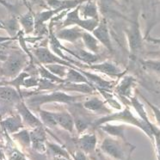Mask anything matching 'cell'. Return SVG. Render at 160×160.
<instances>
[{
  "label": "cell",
  "instance_id": "cell-1",
  "mask_svg": "<svg viewBox=\"0 0 160 160\" xmlns=\"http://www.w3.org/2000/svg\"><path fill=\"white\" fill-rule=\"evenodd\" d=\"M112 122H122L127 123V124L135 126L137 128L141 129L151 139H153V136L155 134L160 133V131L158 129L156 128L150 127L149 125L146 124V122H143L141 119L136 117L128 106L122 108V110L116 112V113L107 114V115H103L100 118L94 120L91 127H92L94 129L98 128L99 126L103 124V123Z\"/></svg>",
  "mask_w": 160,
  "mask_h": 160
},
{
  "label": "cell",
  "instance_id": "cell-2",
  "mask_svg": "<svg viewBox=\"0 0 160 160\" xmlns=\"http://www.w3.org/2000/svg\"><path fill=\"white\" fill-rule=\"evenodd\" d=\"M85 98L84 95H69L65 91H53L48 93H37L34 94L26 100L25 103L29 108L39 109L41 106L46 103H64V104L73 105L82 101Z\"/></svg>",
  "mask_w": 160,
  "mask_h": 160
},
{
  "label": "cell",
  "instance_id": "cell-3",
  "mask_svg": "<svg viewBox=\"0 0 160 160\" xmlns=\"http://www.w3.org/2000/svg\"><path fill=\"white\" fill-rule=\"evenodd\" d=\"M28 64L27 55L23 52H13L7 59L0 63V77L13 79L22 72Z\"/></svg>",
  "mask_w": 160,
  "mask_h": 160
},
{
  "label": "cell",
  "instance_id": "cell-4",
  "mask_svg": "<svg viewBox=\"0 0 160 160\" xmlns=\"http://www.w3.org/2000/svg\"><path fill=\"white\" fill-rule=\"evenodd\" d=\"M77 6L72 10H70L65 16L64 18V22H63L62 28H67L71 26H78L82 29H84V31L92 32L95 28H97V26L100 22L97 19H84L80 17V5Z\"/></svg>",
  "mask_w": 160,
  "mask_h": 160
},
{
  "label": "cell",
  "instance_id": "cell-5",
  "mask_svg": "<svg viewBox=\"0 0 160 160\" xmlns=\"http://www.w3.org/2000/svg\"><path fill=\"white\" fill-rule=\"evenodd\" d=\"M128 144H123L116 138L106 137L101 144V151L105 155L115 160H126L128 158Z\"/></svg>",
  "mask_w": 160,
  "mask_h": 160
},
{
  "label": "cell",
  "instance_id": "cell-6",
  "mask_svg": "<svg viewBox=\"0 0 160 160\" xmlns=\"http://www.w3.org/2000/svg\"><path fill=\"white\" fill-rule=\"evenodd\" d=\"M125 34L128 40V48L132 57H137L143 49V36L139 27L138 18L131 22L128 28L125 29Z\"/></svg>",
  "mask_w": 160,
  "mask_h": 160
},
{
  "label": "cell",
  "instance_id": "cell-7",
  "mask_svg": "<svg viewBox=\"0 0 160 160\" xmlns=\"http://www.w3.org/2000/svg\"><path fill=\"white\" fill-rule=\"evenodd\" d=\"M33 53L37 59L40 64L42 65H52V64H59L63 66L76 68L77 66H73L71 63L67 62L65 59L54 54L53 52L47 47H39L33 50Z\"/></svg>",
  "mask_w": 160,
  "mask_h": 160
},
{
  "label": "cell",
  "instance_id": "cell-8",
  "mask_svg": "<svg viewBox=\"0 0 160 160\" xmlns=\"http://www.w3.org/2000/svg\"><path fill=\"white\" fill-rule=\"evenodd\" d=\"M15 108L18 110V115L21 116L25 128L28 127L29 128L35 129L36 128L43 126L40 118L35 115V114L32 112L31 108H28L23 100H22L18 103H17Z\"/></svg>",
  "mask_w": 160,
  "mask_h": 160
},
{
  "label": "cell",
  "instance_id": "cell-9",
  "mask_svg": "<svg viewBox=\"0 0 160 160\" xmlns=\"http://www.w3.org/2000/svg\"><path fill=\"white\" fill-rule=\"evenodd\" d=\"M85 67L95 72H102L109 77H115V78H122L126 72H122L116 64L109 60H106L101 63H96Z\"/></svg>",
  "mask_w": 160,
  "mask_h": 160
},
{
  "label": "cell",
  "instance_id": "cell-10",
  "mask_svg": "<svg viewBox=\"0 0 160 160\" xmlns=\"http://www.w3.org/2000/svg\"><path fill=\"white\" fill-rule=\"evenodd\" d=\"M22 100H23L22 94L19 93L15 88L10 85L0 86V104L16 106Z\"/></svg>",
  "mask_w": 160,
  "mask_h": 160
},
{
  "label": "cell",
  "instance_id": "cell-11",
  "mask_svg": "<svg viewBox=\"0 0 160 160\" xmlns=\"http://www.w3.org/2000/svg\"><path fill=\"white\" fill-rule=\"evenodd\" d=\"M91 34L98 39V41L101 43V45L106 48L108 51L110 52L113 51V46H112L111 38L109 35V30H108V25L105 19H102L99 22L97 28L91 32Z\"/></svg>",
  "mask_w": 160,
  "mask_h": 160
},
{
  "label": "cell",
  "instance_id": "cell-12",
  "mask_svg": "<svg viewBox=\"0 0 160 160\" xmlns=\"http://www.w3.org/2000/svg\"><path fill=\"white\" fill-rule=\"evenodd\" d=\"M84 31V29L78 26H71L59 29V31L54 33V35L59 41H66L71 43H75L82 39Z\"/></svg>",
  "mask_w": 160,
  "mask_h": 160
},
{
  "label": "cell",
  "instance_id": "cell-13",
  "mask_svg": "<svg viewBox=\"0 0 160 160\" xmlns=\"http://www.w3.org/2000/svg\"><path fill=\"white\" fill-rule=\"evenodd\" d=\"M29 132L31 137L32 148L39 153H45L47 152V137L43 126L35 129H31Z\"/></svg>",
  "mask_w": 160,
  "mask_h": 160
},
{
  "label": "cell",
  "instance_id": "cell-14",
  "mask_svg": "<svg viewBox=\"0 0 160 160\" xmlns=\"http://www.w3.org/2000/svg\"><path fill=\"white\" fill-rule=\"evenodd\" d=\"M62 50L66 52V53L68 52L70 54L73 55L74 58H76L77 59H78L80 61L84 63L86 66H90V65L96 64V63H98V61L100 59V57L98 56V54H95V53L89 52V51L85 50V49L79 48H75L74 49H70L63 47Z\"/></svg>",
  "mask_w": 160,
  "mask_h": 160
},
{
  "label": "cell",
  "instance_id": "cell-15",
  "mask_svg": "<svg viewBox=\"0 0 160 160\" xmlns=\"http://www.w3.org/2000/svg\"><path fill=\"white\" fill-rule=\"evenodd\" d=\"M97 143H98L97 135L91 132L82 133L77 139V145L78 149L85 154H91L94 152Z\"/></svg>",
  "mask_w": 160,
  "mask_h": 160
},
{
  "label": "cell",
  "instance_id": "cell-16",
  "mask_svg": "<svg viewBox=\"0 0 160 160\" xmlns=\"http://www.w3.org/2000/svg\"><path fill=\"white\" fill-rule=\"evenodd\" d=\"M0 124L2 126V128L4 129V132L7 134H13L22 129L26 128L21 116L18 114L5 117L3 120H1Z\"/></svg>",
  "mask_w": 160,
  "mask_h": 160
},
{
  "label": "cell",
  "instance_id": "cell-17",
  "mask_svg": "<svg viewBox=\"0 0 160 160\" xmlns=\"http://www.w3.org/2000/svg\"><path fill=\"white\" fill-rule=\"evenodd\" d=\"M80 72L82 73L88 81L91 83L96 89H102V90H105V91H110L112 88L114 87V82L112 81H108L104 78H102L96 73H92L88 72L86 70L80 69Z\"/></svg>",
  "mask_w": 160,
  "mask_h": 160
},
{
  "label": "cell",
  "instance_id": "cell-18",
  "mask_svg": "<svg viewBox=\"0 0 160 160\" xmlns=\"http://www.w3.org/2000/svg\"><path fill=\"white\" fill-rule=\"evenodd\" d=\"M136 84V79L132 76L125 75L122 77V80L115 88V91L123 98H130L132 97V89Z\"/></svg>",
  "mask_w": 160,
  "mask_h": 160
},
{
  "label": "cell",
  "instance_id": "cell-19",
  "mask_svg": "<svg viewBox=\"0 0 160 160\" xmlns=\"http://www.w3.org/2000/svg\"><path fill=\"white\" fill-rule=\"evenodd\" d=\"M56 91H71V92H78L83 94H93L96 88L89 84H74V83H64L58 85Z\"/></svg>",
  "mask_w": 160,
  "mask_h": 160
},
{
  "label": "cell",
  "instance_id": "cell-20",
  "mask_svg": "<svg viewBox=\"0 0 160 160\" xmlns=\"http://www.w3.org/2000/svg\"><path fill=\"white\" fill-rule=\"evenodd\" d=\"M82 106L86 110L103 114L104 115L110 113V110L106 107L105 102L98 98H92L87 99V100H84L82 102Z\"/></svg>",
  "mask_w": 160,
  "mask_h": 160
},
{
  "label": "cell",
  "instance_id": "cell-21",
  "mask_svg": "<svg viewBox=\"0 0 160 160\" xmlns=\"http://www.w3.org/2000/svg\"><path fill=\"white\" fill-rule=\"evenodd\" d=\"M86 0H47L46 3L53 10H58L60 12L72 10Z\"/></svg>",
  "mask_w": 160,
  "mask_h": 160
},
{
  "label": "cell",
  "instance_id": "cell-22",
  "mask_svg": "<svg viewBox=\"0 0 160 160\" xmlns=\"http://www.w3.org/2000/svg\"><path fill=\"white\" fill-rule=\"evenodd\" d=\"M53 115L55 117L58 127L62 128L70 133L74 131V121L71 113L66 111L53 112Z\"/></svg>",
  "mask_w": 160,
  "mask_h": 160
},
{
  "label": "cell",
  "instance_id": "cell-23",
  "mask_svg": "<svg viewBox=\"0 0 160 160\" xmlns=\"http://www.w3.org/2000/svg\"><path fill=\"white\" fill-rule=\"evenodd\" d=\"M79 12L81 13V18L84 19L99 20L98 7L95 0H87L86 3H83L80 5Z\"/></svg>",
  "mask_w": 160,
  "mask_h": 160
},
{
  "label": "cell",
  "instance_id": "cell-24",
  "mask_svg": "<svg viewBox=\"0 0 160 160\" xmlns=\"http://www.w3.org/2000/svg\"><path fill=\"white\" fill-rule=\"evenodd\" d=\"M98 128H100L103 132H106L108 135L116 139H121L125 140V128L122 125H114L110 124V122L103 123L98 127Z\"/></svg>",
  "mask_w": 160,
  "mask_h": 160
},
{
  "label": "cell",
  "instance_id": "cell-25",
  "mask_svg": "<svg viewBox=\"0 0 160 160\" xmlns=\"http://www.w3.org/2000/svg\"><path fill=\"white\" fill-rule=\"evenodd\" d=\"M81 40L84 43L85 50H87L92 53H95V54L99 53L100 50H101V47H100L101 43L98 42V39L96 38L91 32L84 31Z\"/></svg>",
  "mask_w": 160,
  "mask_h": 160
},
{
  "label": "cell",
  "instance_id": "cell-26",
  "mask_svg": "<svg viewBox=\"0 0 160 160\" xmlns=\"http://www.w3.org/2000/svg\"><path fill=\"white\" fill-rule=\"evenodd\" d=\"M18 19L19 24L21 25L22 28L23 29L24 34L28 35V34H31L35 31V16L32 13V11H29L26 14L20 16Z\"/></svg>",
  "mask_w": 160,
  "mask_h": 160
},
{
  "label": "cell",
  "instance_id": "cell-27",
  "mask_svg": "<svg viewBox=\"0 0 160 160\" xmlns=\"http://www.w3.org/2000/svg\"><path fill=\"white\" fill-rule=\"evenodd\" d=\"M66 82L67 83H74V84H89L92 85V84L88 81V79L85 77L80 72L79 68H72L69 67L68 71H67V74H66V78H64ZM93 86V85H92Z\"/></svg>",
  "mask_w": 160,
  "mask_h": 160
},
{
  "label": "cell",
  "instance_id": "cell-28",
  "mask_svg": "<svg viewBox=\"0 0 160 160\" xmlns=\"http://www.w3.org/2000/svg\"><path fill=\"white\" fill-rule=\"evenodd\" d=\"M73 121H74V129H76L77 132L78 134L84 133L88 129L89 127H91L93 121L89 119L86 116L82 115H72Z\"/></svg>",
  "mask_w": 160,
  "mask_h": 160
},
{
  "label": "cell",
  "instance_id": "cell-29",
  "mask_svg": "<svg viewBox=\"0 0 160 160\" xmlns=\"http://www.w3.org/2000/svg\"><path fill=\"white\" fill-rule=\"evenodd\" d=\"M129 99H130L131 105H132V107H133V108L135 109V111L137 112V114L139 115V118L141 119L143 122H146V124L149 125L150 127L155 128L149 121L147 113H146V109H145V107H144V105H143L142 102L139 101V99L136 98V97H132V96L129 98Z\"/></svg>",
  "mask_w": 160,
  "mask_h": 160
},
{
  "label": "cell",
  "instance_id": "cell-30",
  "mask_svg": "<svg viewBox=\"0 0 160 160\" xmlns=\"http://www.w3.org/2000/svg\"><path fill=\"white\" fill-rule=\"evenodd\" d=\"M37 113L39 115V118L43 125H45L46 127L50 128H56L58 127L55 117L53 115V112L47 111L42 108H39L37 109Z\"/></svg>",
  "mask_w": 160,
  "mask_h": 160
},
{
  "label": "cell",
  "instance_id": "cell-31",
  "mask_svg": "<svg viewBox=\"0 0 160 160\" xmlns=\"http://www.w3.org/2000/svg\"><path fill=\"white\" fill-rule=\"evenodd\" d=\"M12 135V138L21 145L24 148H30L31 147V137H30V132L28 129L23 128L15 132Z\"/></svg>",
  "mask_w": 160,
  "mask_h": 160
},
{
  "label": "cell",
  "instance_id": "cell-32",
  "mask_svg": "<svg viewBox=\"0 0 160 160\" xmlns=\"http://www.w3.org/2000/svg\"><path fill=\"white\" fill-rule=\"evenodd\" d=\"M47 151H48L49 154L53 158H69V152L61 146H59L55 143H50L47 140Z\"/></svg>",
  "mask_w": 160,
  "mask_h": 160
},
{
  "label": "cell",
  "instance_id": "cell-33",
  "mask_svg": "<svg viewBox=\"0 0 160 160\" xmlns=\"http://www.w3.org/2000/svg\"><path fill=\"white\" fill-rule=\"evenodd\" d=\"M38 73L41 78H44V79L49 80V81H51V82L54 83V84H60L66 83L65 79L60 78L59 77L53 75L52 73L50 72L46 68L44 65H42V64H40L38 66Z\"/></svg>",
  "mask_w": 160,
  "mask_h": 160
},
{
  "label": "cell",
  "instance_id": "cell-34",
  "mask_svg": "<svg viewBox=\"0 0 160 160\" xmlns=\"http://www.w3.org/2000/svg\"><path fill=\"white\" fill-rule=\"evenodd\" d=\"M98 91L101 93V95L103 97L105 100V103H108L110 107L113 108H115L116 110H122V105L121 104V102L115 98V95L111 94L110 91H105V90H102V89H98Z\"/></svg>",
  "mask_w": 160,
  "mask_h": 160
},
{
  "label": "cell",
  "instance_id": "cell-35",
  "mask_svg": "<svg viewBox=\"0 0 160 160\" xmlns=\"http://www.w3.org/2000/svg\"><path fill=\"white\" fill-rule=\"evenodd\" d=\"M29 76H30V73L22 71V72L19 73L18 76L16 77V78H14L13 79L5 80V82H6V84H7V85H10L11 87L15 88L19 93L22 94L21 91V88L22 87L23 81H24L26 78H28V77Z\"/></svg>",
  "mask_w": 160,
  "mask_h": 160
},
{
  "label": "cell",
  "instance_id": "cell-36",
  "mask_svg": "<svg viewBox=\"0 0 160 160\" xmlns=\"http://www.w3.org/2000/svg\"><path fill=\"white\" fill-rule=\"evenodd\" d=\"M3 23L4 25L5 30L8 32L10 36L14 38L19 32V25L20 24H19L18 18H12L6 21H3Z\"/></svg>",
  "mask_w": 160,
  "mask_h": 160
},
{
  "label": "cell",
  "instance_id": "cell-37",
  "mask_svg": "<svg viewBox=\"0 0 160 160\" xmlns=\"http://www.w3.org/2000/svg\"><path fill=\"white\" fill-rule=\"evenodd\" d=\"M47 69L48 70L49 72L52 73L53 75L59 77L60 78H65L67 74V71H68V66H63V65H59V64H52V65H44Z\"/></svg>",
  "mask_w": 160,
  "mask_h": 160
},
{
  "label": "cell",
  "instance_id": "cell-38",
  "mask_svg": "<svg viewBox=\"0 0 160 160\" xmlns=\"http://www.w3.org/2000/svg\"><path fill=\"white\" fill-rule=\"evenodd\" d=\"M141 65L145 69L160 74V60H156V59L142 60Z\"/></svg>",
  "mask_w": 160,
  "mask_h": 160
},
{
  "label": "cell",
  "instance_id": "cell-39",
  "mask_svg": "<svg viewBox=\"0 0 160 160\" xmlns=\"http://www.w3.org/2000/svg\"><path fill=\"white\" fill-rule=\"evenodd\" d=\"M8 160H28L24 154L16 148H11L8 153Z\"/></svg>",
  "mask_w": 160,
  "mask_h": 160
},
{
  "label": "cell",
  "instance_id": "cell-40",
  "mask_svg": "<svg viewBox=\"0 0 160 160\" xmlns=\"http://www.w3.org/2000/svg\"><path fill=\"white\" fill-rule=\"evenodd\" d=\"M39 84V78L36 77H33L30 75L28 78H26L23 81L22 87L24 88H37Z\"/></svg>",
  "mask_w": 160,
  "mask_h": 160
},
{
  "label": "cell",
  "instance_id": "cell-41",
  "mask_svg": "<svg viewBox=\"0 0 160 160\" xmlns=\"http://www.w3.org/2000/svg\"><path fill=\"white\" fill-rule=\"evenodd\" d=\"M141 98L144 99V101L146 102V103H147V105H148L150 108H151V109L152 110L153 114H154V116H155V119H156L157 123H158V125L160 127V108H158V107H157L156 105H154L152 104V102H150L145 97L141 96Z\"/></svg>",
  "mask_w": 160,
  "mask_h": 160
},
{
  "label": "cell",
  "instance_id": "cell-42",
  "mask_svg": "<svg viewBox=\"0 0 160 160\" xmlns=\"http://www.w3.org/2000/svg\"><path fill=\"white\" fill-rule=\"evenodd\" d=\"M0 4H2L4 7L6 8L8 11H10V12H11V13H13V14H16L17 11H18L16 5L8 3L6 0H0Z\"/></svg>",
  "mask_w": 160,
  "mask_h": 160
},
{
  "label": "cell",
  "instance_id": "cell-43",
  "mask_svg": "<svg viewBox=\"0 0 160 160\" xmlns=\"http://www.w3.org/2000/svg\"><path fill=\"white\" fill-rule=\"evenodd\" d=\"M73 158L74 160H87V158H86V154L84 152H83L82 151L80 150H78L76 151L74 154H73Z\"/></svg>",
  "mask_w": 160,
  "mask_h": 160
},
{
  "label": "cell",
  "instance_id": "cell-44",
  "mask_svg": "<svg viewBox=\"0 0 160 160\" xmlns=\"http://www.w3.org/2000/svg\"><path fill=\"white\" fill-rule=\"evenodd\" d=\"M153 139H154L155 145H156L157 153H158V160H160V133L155 134V135L153 136Z\"/></svg>",
  "mask_w": 160,
  "mask_h": 160
},
{
  "label": "cell",
  "instance_id": "cell-45",
  "mask_svg": "<svg viewBox=\"0 0 160 160\" xmlns=\"http://www.w3.org/2000/svg\"><path fill=\"white\" fill-rule=\"evenodd\" d=\"M30 1L32 4H35V5H40V6H44L46 4L45 0H28Z\"/></svg>",
  "mask_w": 160,
  "mask_h": 160
},
{
  "label": "cell",
  "instance_id": "cell-46",
  "mask_svg": "<svg viewBox=\"0 0 160 160\" xmlns=\"http://www.w3.org/2000/svg\"><path fill=\"white\" fill-rule=\"evenodd\" d=\"M147 42L153 43V44H156V45L159 46L160 47V38H153V37H148L146 39Z\"/></svg>",
  "mask_w": 160,
  "mask_h": 160
},
{
  "label": "cell",
  "instance_id": "cell-47",
  "mask_svg": "<svg viewBox=\"0 0 160 160\" xmlns=\"http://www.w3.org/2000/svg\"><path fill=\"white\" fill-rule=\"evenodd\" d=\"M99 1L107 5H111L112 4H118L116 0H99Z\"/></svg>",
  "mask_w": 160,
  "mask_h": 160
},
{
  "label": "cell",
  "instance_id": "cell-48",
  "mask_svg": "<svg viewBox=\"0 0 160 160\" xmlns=\"http://www.w3.org/2000/svg\"><path fill=\"white\" fill-rule=\"evenodd\" d=\"M22 2L24 3L25 5H26V6L28 8V10H29V11H31V8H30V6H29L28 4V0H22Z\"/></svg>",
  "mask_w": 160,
  "mask_h": 160
},
{
  "label": "cell",
  "instance_id": "cell-49",
  "mask_svg": "<svg viewBox=\"0 0 160 160\" xmlns=\"http://www.w3.org/2000/svg\"><path fill=\"white\" fill-rule=\"evenodd\" d=\"M52 160H71L69 158H53Z\"/></svg>",
  "mask_w": 160,
  "mask_h": 160
},
{
  "label": "cell",
  "instance_id": "cell-50",
  "mask_svg": "<svg viewBox=\"0 0 160 160\" xmlns=\"http://www.w3.org/2000/svg\"><path fill=\"white\" fill-rule=\"evenodd\" d=\"M4 85H7L5 80H0V86H4Z\"/></svg>",
  "mask_w": 160,
  "mask_h": 160
},
{
  "label": "cell",
  "instance_id": "cell-51",
  "mask_svg": "<svg viewBox=\"0 0 160 160\" xmlns=\"http://www.w3.org/2000/svg\"><path fill=\"white\" fill-rule=\"evenodd\" d=\"M0 29H4L5 30V28H4V25L3 23V21H0Z\"/></svg>",
  "mask_w": 160,
  "mask_h": 160
},
{
  "label": "cell",
  "instance_id": "cell-52",
  "mask_svg": "<svg viewBox=\"0 0 160 160\" xmlns=\"http://www.w3.org/2000/svg\"><path fill=\"white\" fill-rule=\"evenodd\" d=\"M122 1H124V2H126V3H128L129 0H122Z\"/></svg>",
  "mask_w": 160,
  "mask_h": 160
}]
</instances>
